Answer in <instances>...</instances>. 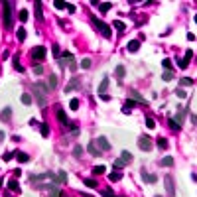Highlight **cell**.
I'll use <instances>...</instances> for the list:
<instances>
[{"instance_id":"54","label":"cell","mask_w":197,"mask_h":197,"mask_svg":"<svg viewBox=\"0 0 197 197\" xmlns=\"http://www.w3.org/2000/svg\"><path fill=\"white\" fill-rule=\"evenodd\" d=\"M67 10H69L71 14H73V12H75V4H67Z\"/></svg>"},{"instance_id":"27","label":"cell","mask_w":197,"mask_h":197,"mask_svg":"<svg viewBox=\"0 0 197 197\" xmlns=\"http://www.w3.org/2000/svg\"><path fill=\"white\" fill-rule=\"evenodd\" d=\"M110 8H113L110 2H103V4H99V10H101V12H108Z\"/></svg>"},{"instance_id":"19","label":"cell","mask_w":197,"mask_h":197,"mask_svg":"<svg viewBox=\"0 0 197 197\" xmlns=\"http://www.w3.org/2000/svg\"><path fill=\"white\" fill-rule=\"evenodd\" d=\"M108 179H110V181H118V179H122V174L114 169V172H110V174H108Z\"/></svg>"},{"instance_id":"35","label":"cell","mask_w":197,"mask_h":197,"mask_svg":"<svg viewBox=\"0 0 197 197\" xmlns=\"http://www.w3.org/2000/svg\"><path fill=\"white\" fill-rule=\"evenodd\" d=\"M73 156H75V158H81V156H83V146H75V150H73Z\"/></svg>"},{"instance_id":"31","label":"cell","mask_w":197,"mask_h":197,"mask_svg":"<svg viewBox=\"0 0 197 197\" xmlns=\"http://www.w3.org/2000/svg\"><path fill=\"white\" fill-rule=\"evenodd\" d=\"M22 103L26 104V107H28V104H32V95H28V93L22 95Z\"/></svg>"},{"instance_id":"36","label":"cell","mask_w":197,"mask_h":197,"mask_svg":"<svg viewBox=\"0 0 197 197\" xmlns=\"http://www.w3.org/2000/svg\"><path fill=\"white\" fill-rule=\"evenodd\" d=\"M162 79H164V81H172V79H174V73H172V71H166V73H162Z\"/></svg>"},{"instance_id":"44","label":"cell","mask_w":197,"mask_h":197,"mask_svg":"<svg viewBox=\"0 0 197 197\" xmlns=\"http://www.w3.org/2000/svg\"><path fill=\"white\" fill-rule=\"evenodd\" d=\"M55 85H57V77H55V75H51V77H49V89H53Z\"/></svg>"},{"instance_id":"1","label":"cell","mask_w":197,"mask_h":197,"mask_svg":"<svg viewBox=\"0 0 197 197\" xmlns=\"http://www.w3.org/2000/svg\"><path fill=\"white\" fill-rule=\"evenodd\" d=\"M34 91H36V101H38V104L40 107H46V103H47V93H49V87H46L43 83H36L34 85Z\"/></svg>"},{"instance_id":"22","label":"cell","mask_w":197,"mask_h":197,"mask_svg":"<svg viewBox=\"0 0 197 197\" xmlns=\"http://www.w3.org/2000/svg\"><path fill=\"white\" fill-rule=\"evenodd\" d=\"M162 166H166V168H172V166H174V158H172V156H166V158L162 160Z\"/></svg>"},{"instance_id":"12","label":"cell","mask_w":197,"mask_h":197,"mask_svg":"<svg viewBox=\"0 0 197 197\" xmlns=\"http://www.w3.org/2000/svg\"><path fill=\"white\" fill-rule=\"evenodd\" d=\"M107 89H108V77H104V79L101 81V85H99V97H101V95H107Z\"/></svg>"},{"instance_id":"23","label":"cell","mask_w":197,"mask_h":197,"mask_svg":"<svg viewBox=\"0 0 197 197\" xmlns=\"http://www.w3.org/2000/svg\"><path fill=\"white\" fill-rule=\"evenodd\" d=\"M156 144H158L160 150H166V148H168V140H166V138H158V140H156Z\"/></svg>"},{"instance_id":"10","label":"cell","mask_w":197,"mask_h":197,"mask_svg":"<svg viewBox=\"0 0 197 197\" xmlns=\"http://www.w3.org/2000/svg\"><path fill=\"white\" fill-rule=\"evenodd\" d=\"M77 85H79V77H73V79L67 83V87H65V93H71V91H75L77 89Z\"/></svg>"},{"instance_id":"43","label":"cell","mask_w":197,"mask_h":197,"mask_svg":"<svg viewBox=\"0 0 197 197\" xmlns=\"http://www.w3.org/2000/svg\"><path fill=\"white\" fill-rule=\"evenodd\" d=\"M32 71L36 73V75H42V73H43V67H42V65H34V69H32Z\"/></svg>"},{"instance_id":"32","label":"cell","mask_w":197,"mask_h":197,"mask_svg":"<svg viewBox=\"0 0 197 197\" xmlns=\"http://www.w3.org/2000/svg\"><path fill=\"white\" fill-rule=\"evenodd\" d=\"M69 108H71V110H77V108H79V101H77V99H71V101H69Z\"/></svg>"},{"instance_id":"55","label":"cell","mask_w":197,"mask_h":197,"mask_svg":"<svg viewBox=\"0 0 197 197\" xmlns=\"http://www.w3.org/2000/svg\"><path fill=\"white\" fill-rule=\"evenodd\" d=\"M4 138H6V134H4L2 130H0V142H4Z\"/></svg>"},{"instance_id":"53","label":"cell","mask_w":197,"mask_h":197,"mask_svg":"<svg viewBox=\"0 0 197 197\" xmlns=\"http://www.w3.org/2000/svg\"><path fill=\"white\" fill-rule=\"evenodd\" d=\"M191 57H193V51H185V57H183V59H187V61H189Z\"/></svg>"},{"instance_id":"5","label":"cell","mask_w":197,"mask_h":197,"mask_svg":"<svg viewBox=\"0 0 197 197\" xmlns=\"http://www.w3.org/2000/svg\"><path fill=\"white\" fill-rule=\"evenodd\" d=\"M30 53H32V57H34V59H43L47 51H46V47H43V46H38V47H34V49H32Z\"/></svg>"},{"instance_id":"13","label":"cell","mask_w":197,"mask_h":197,"mask_svg":"<svg viewBox=\"0 0 197 197\" xmlns=\"http://www.w3.org/2000/svg\"><path fill=\"white\" fill-rule=\"evenodd\" d=\"M128 51H138L140 49V40H132V42H128Z\"/></svg>"},{"instance_id":"37","label":"cell","mask_w":197,"mask_h":197,"mask_svg":"<svg viewBox=\"0 0 197 197\" xmlns=\"http://www.w3.org/2000/svg\"><path fill=\"white\" fill-rule=\"evenodd\" d=\"M85 185H87V187H91V189H95V187H97V181H95V179H85Z\"/></svg>"},{"instance_id":"51","label":"cell","mask_w":197,"mask_h":197,"mask_svg":"<svg viewBox=\"0 0 197 197\" xmlns=\"http://www.w3.org/2000/svg\"><path fill=\"white\" fill-rule=\"evenodd\" d=\"M187 63H189L187 59H181V61H179V67H181V69H185V67H187Z\"/></svg>"},{"instance_id":"29","label":"cell","mask_w":197,"mask_h":197,"mask_svg":"<svg viewBox=\"0 0 197 197\" xmlns=\"http://www.w3.org/2000/svg\"><path fill=\"white\" fill-rule=\"evenodd\" d=\"M16 38H18L20 42H24V40H26V30H24V28H20L18 32H16Z\"/></svg>"},{"instance_id":"14","label":"cell","mask_w":197,"mask_h":197,"mask_svg":"<svg viewBox=\"0 0 197 197\" xmlns=\"http://www.w3.org/2000/svg\"><path fill=\"white\" fill-rule=\"evenodd\" d=\"M87 150H89V154H91V156H99V150H97V142H95V140H91V142H89V146H87Z\"/></svg>"},{"instance_id":"48","label":"cell","mask_w":197,"mask_h":197,"mask_svg":"<svg viewBox=\"0 0 197 197\" xmlns=\"http://www.w3.org/2000/svg\"><path fill=\"white\" fill-rule=\"evenodd\" d=\"M103 195H104V197H116L113 191H110V189H104V191H103Z\"/></svg>"},{"instance_id":"28","label":"cell","mask_w":197,"mask_h":197,"mask_svg":"<svg viewBox=\"0 0 197 197\" xmlns=\"http://www.w3.org/2000/svg\"><path fill=\"white\" fill-rule=\"evenodd\" d=\"M113 168H114V169H116V172H120V169H122V168H124V162H122V160H120V158H118V160H114V164H113Z\"/></svg>"},{"instance_id":"39","label":"cell","mask_w":197,"mask_h":197,"mask_svg":"<svg viewBox=\"0 0 197 197\" xmlns=\"http://www.w3.org/2000/svg\"><path fill=\"white\" fill-rule=\"evenodd\" d=\"M53 6H55V8H59V10H63V8H67V2H59V0H55V2H53Z\"/></svg>"},{"instance_id":"47","label":"cell","mask_w":197,"mask_h":197,"mask_svg":"<svg viewBox=\"0 0 197 197\" xmlns=\"http://www.w3.org/2000/svg\"><path fill=\"white\" fill-rule=\"evenodd\" d=\"M146 126H148V128H154V126H156V122L152 120V118H146Z\"/></svg>"},{"instance_id":"3","label":"cell","mask_w":197,"mask_h":197,"mask_svg":"<svg viewBox=\"0 0 197 197\" xmlns=\"http://www.w3.org/2000/svg\"><path fill=\"white\" fill-rule=\"evenodd\" d=\"M4 26L12 28V2H4Z\"/></svg>"},{"instance_id":"57","label":"cell","mask_w":197,"mask_h":197,"mask_svg":"<svg viewBox=\"0 0 197 197\" xmlns=\"http://www.w3.org/2000/svg\"><path fill=\"white\" fill-rule=\"evenodd\" d=\"M156 197H162V195H156Z\"/></svg>"},{"instance_id":"17","label":"cell","mask_w":197,"mask_h":197,"mask_svg":"<svg viewBox=\"0 0 197 197\" xmlns=\"http://www.w3.org/2000/svg\"><path fill=\"white\" fill-rule=\"evenodd\" d=\"M120 160L124 162V164H130L132 162V154L128 150H122V154H120Z\"/></svg>"},{"instance_id":"20","label":"cell","mask_w":197,"mask_h":197,"mask_svg":"<svg viewBox=\"0 0 197 197\" xmlns=\"http://www.w3.org/2000/svg\"><path fill=\"white\" fill-rule=\"evenodd\" d=\"M124 75H126V69H124V65H116V77L118 79H124Z\"/></svg>"},{"instance_id":"50","label":"cell","mask_w":197,"mask_h":197,"mask_svg":"<svg viewBox=\"0 0 197 197\" xmlns=\"http://www.w3.org/2000/svg\"><path fill=\"white\" fill-rule=\"evenodd\" d=\"M134 104H136V103H134L132 99H128V101H126V104H124V107H128V108H134Z\"/></svg>"},{"instance_id":"42","label":"cell","mask_w":197,"mask_h":197,"mask_svg":"<svg viewBox=\"0 0 197 197\" xmlns=\"http://www.w3.org/2000/svg\"><path fill=\"white\" fill-rule=\"evenodd\" d=\"M81 67H83V69H89V67H91V59H87V57H85V59L81 61Z\"/></svg>"},{"instance_id":"38","label":"cell","mask_w":197,"mask_h":197,"mask_svg":"<svg viewBox=\"0 0 197 197\" xmlns=\"http://www.w3.org/2000/svg\"><path fill=\"white\" fill-rule=\"evenodd\" d=\"M57 178H59V183H65V181H67V174L63 172V169H61L59 174H57Z\"/></svg>"},{"instance_id":"24","label":"cell","mask_w":197,"mask_h":197,"mask_svg":"<svg viewBox=\"0 0 197 197\" xmlns=\"http://www.w3.org/2000/svg\"><path fill=\"white\" fill-rule=\"evenodd\" d=\"M104 172H107V168H104V166H95V168H93V174H95V175H103Z\"/></svg>"},{"instance_id":"26","label":"cell","mask_w":197,"mask_h":197,"mask_svg":"<svg viewBox=\"0 0 197 197\" xmlns=\"http://www.w3.org/2000/svg\"><path fill=\"white\" fill-rule=\"evenodd\" d=\"M10 114H12V110H10V108H4L2 114H0V120H10Z\"/></svg>"},{"instance_id":"8","label":"cell","mask_w":197,"mask_h":197,"mask_svg":"<svg viewBox=\"0 0 197 197\" xmlns=\"http://www.w3.org/2000/svg\"><path fill=\"white\" fill-rule=\"evenodd\" d=\"M42 189H47L49 191V197H59V187H57L55 183H47V185H42Z\"/></svg>"},{"instance_id":"21","label":"cell","mask_w":197,"mask_h":197,"mask_svg":"<svg viewBox=\"0 0 197 197\" xmlns=\"http://www.w3.org/2000/svg\"><path fill=\"white\" fill-rule=\"evenodd\" d=\"M16 160H18V162H22V164H26V162L30 160V156L24 154V152H18V154H16Z\"/></svg>"},{"instance_id":"15","label":"cell","mask_w":197,"mask_h":197,"mask_svg":"<svg viewBox=\"0 0 197 197\" xmlns=\"http://www.w3.org/2000/svg\"><path fill=\"white\" fill-rule=\"evenodd\" d=\"M130 97H132V99H136V101H138L140 104H148V103L144 101V99H142V95L138 93V91H134V89H130Z\"/></svg>"},{"instance_id":"40","label":"cell","mask_w":197,"mask_h":197,"mask_svg":"<svg viewBox=\"0 0 197 197\" xmlns=\"http://www.w3.org/2000/svg\"><path fill=\"white\" fill-rule=\"evenodd\" d=\"M36 14H38V18H40V20H43V14H42V4H40V2L36 4Z\"/></svg>"},{"instance_id":"4","label":"cell","mask_w":197,"mask_h":197,"mask_svg":"<svg viewBox=\"0 0 197 197\" xmlns=\"http://www.w3.org/2000/svg\"><path fill=\"white\" fill-rule=\"evenodd\" d=\"M138 148L144 150V152H150L152 150V140L148 136H140V138H138Z\"/></svg>"},{"instance_id":"41","label":"cell","mask_w":197,"mask_h":197,"mask_svg":"<svg viewBox=\"0 0 197 197\" xmlns=\"http://www.w3.org/2000/svg\"><path fill=\"white\" fill-rule=\"evenodd\" d=\"M169 126L174 128V130H179V128H181V126L178 124V122H175V118H169Z\"/></svg>"},{"instance_id":"33","label":"cell","mask_w":197,"mask_h":197,"mask_svg":"<svg viewBox=\"0 0 197 197\" xmlns=\"http://www.w3.org/2000/svg\"><path fill=\"white\" fill-rule=\"evenodd\" d=\"M114 28L116 30H120V32H124V28H126V26H124V22H120V20H114Z\"/></svg>"},{"instance_id":"30","label":"cell","mask_w":197,"mask_h":197,"mask_svg":"<svg viewBox=\"0 0 197 197\" xmlns=\"http://www.w3.org/2000/svg\"><path fill=\"white\" fill-rule=\"evenodd\" d=\"M179 85H183V87H189V85H193V79H189V77H183V79H179Z\"/></svg>"},{"instance_id":"9","label":"cell","mask_w":197,"mask_h":197,"mask_svg":"<svg viewBox=\"0 0 197 197\" xmlns=\"http://www.w3.org/2000/svg\"><path fill=\"white\" fill-rule=\"evenodd\" d=\"M57 118H59V122L63 124V126H71V122H69V118H67V114H65V110H57Z\"/></svg>"},{"instance_id":"56","label":"cell","mask_w":197,"mask_h":197,"mask_svg":"<svg viewBox=\"0 0 197 197\" xmlns=\"http://www.w3.org/2000/svg\"><path fill=\"white\" fill-rule=\"evenodd\" d=\"M195 24H197V14H195Z\"/></svg>"},{"instance_id":"7","label":"cell","mask_w":197,"mask_h":197,"mask_svg":"<svg viewBox=\"0 0 197 197\" xmlns=\"http://www.w3.org/2000/svg\"><path fill=\"white\" fill-rule=\"evenodd\" d=\"M164 183H166V191H168V197H175V189H174V179L169 178H166L164 179Z\"/></svg>"},{"instance_id":"11","label":"cell","mask_w":197,"mask_h":197,"mask_svg":"<svg viewBox=\"0 0 197 197\" xmlns=\"http://www.w3.org/2000/svg\"><path fill=\"white\" fill-rule=\"evenodd\" d=\"M142 179H144V181H148V183H156V181H158V178H156L154 174H148L146 169H142Z\"/></svg>"},{"instance_id":"49","label":"cell","mask_w":197,"mask_h":197,"mask_svg":"<svg viewBox=\"0 0 197 197\" xmlns=\"http://www.w3.org/2000/svg\"><path fill=\"white\" fill-rule=\"evenodd\" d=\"M162 65H164V67H172V61L166 57V59H162Z\"/></svg>"},{"instance_id":"52","label":"cell","mask_w":197,"mask_h":197,"mask_svg":"<svg viewBox=\"0 0 197 197\" xmlns=\"http://www.w3.org/2000/svg\"><path fill=\"white\" fill-rule=\"evenodd\" d=\"M175 95H178L179 99H185V91H181V89H179V91H175Z\"/></svg>"},{"instance_id":"34","label":"cell","mask_w":197,"mask_h":197,"mask_svg":"<svg viewBox=\"0 0 197 197\" xmlns=\"http://www.w3.org/2000/svg\"><path fill=\"white\" fill-rule=\"evenodd\" d=\"M40 130H42V136H49V128H47V124H40Z\"/></svg>"},{"instance_id":"16","label":"cell","mask_w":197,"mask_h":197,"mask_svg":"<svg viewBox=\"0 0 197 197\" xmlns=\"http://www.w3.org/2000/svg\"><path fill=\"white\" fill-rule=\"evenodd\" d=\"M99 146H101V148H103V150H110V144H108V140L104 136H99Z\"/></svg>"},{"instance_id":"6","label":"cell","mask_w":197,"mask_h":197,"mask_svg":"<svg viewBox=\"0 0 197 197\" xmlns=\"http://www.w3.org/2000/svg\"><path fill=\"white\" fill-rule=\"evenodd\" d=\"M61 55H63V59L69 63V69H71V71H75V69H77V63H75V57H73V53H71V51H65V53H61Z\"/></svg>"},{"instance_id":"45","label":"cell","mask_w":197,"mask_h":197,"mask_svg":"<svg viewBox=\"0 0 197 197\" xmlns=\"http://www.w3.org/2000/svg\"><path fill=\"white\" fill-rule=\"evenodd\" d=\"M2 158H4V162H10V160L14 158V154L12 152H6V154H2Z\"/></svg>"},{"instance_id":"2","label":"cell","mask_w":197,"mask_h":197,"mask_svg":"<svg viewBox=\"0 0 197 197\" xmlns=\"http://www.w3.org/2000/svg\"><path fill=\"white\" fill-rule=\"evenodd\" d=\"M91 22H93V24H95V28H97V30H99V32L103 34L104 38H110V34H113V30H110V26H107V24H104V22H103V20H99V18H95V16H93V18H91Z\"/></svg>"},{"instance_id":"18","label":"cell","mask_w":197,"mask_h":197,"mask_svg":"<svg viewBox=\"0 0 197 197\" xmlns=\"http://www.w3.org/2000/svg\"><path fill=\"white\" fill-rule=\"evenodd\" d=\"M8 189H10V191H20V183L16 181V179H10V181H8Z\"/></svg>"},{"instance_id":"46","label":"cell","mask_w":197,"mask_h":197,"mask_svg":"<svg viewBox=\"0 0 197 197\" xmlns=\"http://www.w3.org/2000/svg\"><path fill=\"white\" fill-rule=\"evenodd\" d=\"M20 20H22V22H26V20H28V12H26V10H22V12H20Z\"/></svg>"},{"instance_id":"25","label":"cell","mask_w":197,"mask_h":197,"mask_svg":"<svg viewBox=\"0 0 197 197\" xmlns=\"http://www.w3.org/2000/svg\"><path fill=\"white\" fill-rule=\"evenodd\" d=\"M12 63H14V69H16V71L24 73V67H22V63H20V59H18V57H14V59H12Z\"/></svg>"}]
</instances>
